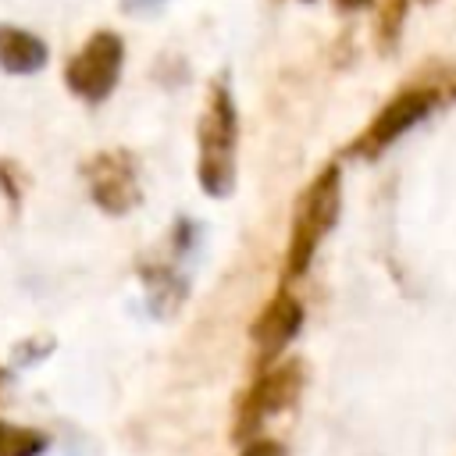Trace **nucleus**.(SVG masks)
I'll use <instances>...</instances> for the list:
<instances>
[{"mask_svg":"<svg viewBox=\"0 0 456 456\" xmlns=\"http://www.w3.org/2000/svg\"><path fill=\"white\" fill-rule=\"evenodd\" d=\"M0 196L7 200L11 210H18L25 200V175L11 157H0Z\"/></svg>","mask_w":456,"mask_h":456,"instance_id":"f8f14e48","label":"nucleus"},{"mask_svg":"<svg viewBox=\"0 0 456 456\" xmlns=\"http://www.w3.org/2000/svg\"><path fill=\"white\" fill-rule=\"evenodd\" d=\"M435 103H438V89H431V86H406V89L392 93L385 100V107L346 146V153L349 157H363V160L381 157L399 135H406L420 118H428L435 110Z\"/></svg>","mask_w":456,"mask_h":456,"instance_id":"39448f33","label":"nucleus"},{"mask_svg":"<svg viewBox=\"0 0 456 456\" xmlns=\"http://www.w3.org/2000/svg\"><path fill=\"white\" fill-rule=\"evenodd\" d=\"M306 388V363L299 356H285V360H274L271 367H264L253 385L246 388V395L239 399V410H235V424H232V438L239 445H249L256 438H264V424L274 420L278 413L292 410L299 403Z\"/></svg>","mask_w":456,"mask_h":456,"instance_id":"7ed1b4c3","label":"nucleus"},{"mask_svg":"<svg viewBox=\"0 0 456 456\" xmlns=\"http://www.w3.org/2000/svg\"><path fill=\"white\" fill-rule=\"evenodd\" d=\"M50 349H53V338L50 335H32V338H25V342L14 346V356L25 367V363H36V360H46Z\"/></svg>","mask_w":456,"mask_h":456,"instance_id":"ddd939ff","label":"nucleus"},{"mask_svg":"<svg viewBox=\"0 0 456 456\" xmlns=\"http://www.w3.org/2000/svg\"><path fill=\"white\" fill-rule=\"evenodd\" d=\"M239 456H289V452H285V445H281V442H274V438H256V442L242 445V452H239Z\"/></svg>","mask_w":456,"mask_h":456,"instance_id":"4468645a","label":"nucleus"},{"mask_svg":"<svg viewBox=\"0 0 456 456\" xmlns=\"http://www.w3.org/2000/svg\"><path fill=\"white\" fill-rule=\"evenodd\" d=\"M68 456H89V452H86V449H71Z\"/></svg>","mask_w":456,"mask_h":456,"instance_id":"a211bd4d","label":"nucleus"},{"mask_svg":"<svg viewBox=\"0 0 456 456\" xmlns=\"http://www.w3.org/2000/svg\"><path fill=\"white\" fill-rule=\"evenodd\" d=\"M7 381H11V370H7V367H0V392L7 388Z\"/></svg>","mask_w":456,"mask_h":456,"instance_id":"f3484780","label":"nucleus"},{"mask_svg":"<svg viewBox=\"0 0 456 456\" xmlns=\"http://www.w3.org/2000/svg\"><path fill=\"white\" fill-rule=\"evenodd\" d=\"M82 182L96 210L107 217H125L142 203L139 167L128 150H100L82 160Z\"/></svg>","mask_w":456,"mask_h":456,"instance_id":"423d86ee","label":"nucleus"},{"mask_svg":"<svg viewBox=\"0 0 456 456\" xmlns=\"http://www.w3.org/2000/svg\"><path fill=\"white\" fill-rule=\"evenodd\" d=\"M118 4H121V11H125V14L139 18V14H153V11H160L167 0H118Z\"/></svg>","mask_w":456,"mask_h":456,"instance_id":"2eb2a0df","label":"nucleus"},{"mask_svg":"<svg viewBox=\"0 0 456 456\" xmlns=\"http://www.w3.org/2000/svg\"><path fill=\"white\" fill-rule=\"evenodd\" d=\"M50 449V435L28 424L0 420V456H43Z\"/></svg>","mask_w":456,"mask_h":456,"instance_id":"9d476101","label":"nucleus"},{"mask_svg":"<svg viewBox=\"0 0 456 456\" xmlns=\"http://www.w3.org/2000/svg\"><path fill=\"white\" fill-rule=\"evenodd\" d=\"M374 0H335V7L338 11H363V7H370Z\"/></svg>","mask_w":456,"mask_h":456,"instance_id":"dca6fc26","label":"nucleus"},{"mask_svg":"<svg viewBox=\"0 0 456 456\" xmlns=\"http://www.w3.org/2000/svg\"><path fill=\"white\" fill-rule=\"evenodd\" d=\"M139 281L146 289V303H150V314L153 317H171L182 299H185V278L178 274L175 264L167 260H142L139 264Z\"/></svg>","mask_w":456,"mask_h":456,"instance_id":"1a4fd4ad","label":"nucleus"},{"mask_svg":"<svg viewBox=\"0 0 456 456\" xmlns=\"http://www.w3.org/2000/svg\"><path fill=\"white\" fill-rule=\"evenodd\" d=\"M239 167V110L232 82L210 78L203 110L196 118V182L210 200H224L235 189Z\"/></svg>","mask_w":456,"mask_h":456,"instance_id":"f257e3e1","label":"nucleus"},{"mask_svg":"<svg viewBox=\"0 0 456 456\" xmlns=\"http://www.w3.org/2000/svg\"><path fill=\"white\" fill-rule=\"evenodd\" d=\"M299 328H303V303L281 285V289L267 299V306L256 314V321H253V328H249V342H253V349H256L260 370L271 367L274 360H281V353H285L289 342L299 335Z\"/></svg>","mask_w":456,"mask_h":456,"instance_id":"0eeeda50","label":"nucleus"},{"mask_svg":"<svg viewBox=\"0 0 456 456\" xmlns=\"http://www.w3.org/2000/svg\"><path fill=\"white\" fill-rule=\"evenodd\" d=\"M46 61H50V46L36 32L11 25V21H0V71L4 75L28 78V75L43 71Z\"/></svg>","mask_w":456,"mask_h":456,"instance_id":"6e6552de","label":"nucleus"},{"mask_svg":"<svg viewBox=\"0 0 456 456\" xmlns=\"http://www.w3.org/2000/svg\"><path fill=\"white\" fill-rule=\"evenodd\" d=\"M121 68H125V39L114 28H96L64 61L61 78H64V89L82 103H103L118 89Z\"/></svg>","mask_w":456,"mask_h":456,"instance_id":"20e7f679","label":"nucleus"},{"mask_svg":"<svg viewBox=\"0 0 456 456\" xmlns=\"http://www.w3.org/2000/svg\"><path fill=\"white\" fill-rule=\"evenodd\" d=\"M338 214H342V167L338 164H324L296 200L289 246H285V271H281L285 281L306 274L317 246L335 228Z\"/></svg>","mask_w":456,"mask_h":456,"instance_id":"f03ea898","label":"nucleus"},{"mask_svg":"<svg viewBox=\"0 0 456 456\" xmlns=\"http://www.w3.org/2000/svg\"><path fill=\"white\" fill-rule=\"evenodd\" d=\"M406 4L410 0H374V39L381 53L395 50L403 36V21H406Z\"/></svg>","mask_w":456,"mask_h":456,"instance_id":"9b49d317","label":"nucleus"},{"mask_svg":"<svg viewBox=\"0 0 456 456\" xmlns=\"http://www.w3.org/2000/svg\"><path fill=\"white\" fill-rule=\"evenodd\" d=\"M452 96H456V86H452Z\"/></svg>","mask_w":456,"mask_h":456,"instance_id":"6ab92c4d","label":"nucleus"}]
</instances>
